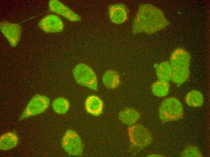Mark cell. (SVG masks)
Here are the masks:
<instances>
[{"instance_id": "5bb4252c", "label": "cell", "mask_w": 210, "mask_h": 157, "mask_svg": "<svg viewBox=\"0 0 210 157\" xmlns=\"http://www.w3.org/2000/svg\"><path fill=\"white\" fill-rule=\"evenodd\" d=\"M18 143V138L14 132H9L2 135L0 137V149L7 151L15 147Z\"/></svg>"}, {"instance_id": "9c48e42d", "label": "cell", "mask_w": 210, "mask_h": 157, "mask_svg": "<svg viewBox=\"0 0 210 157\" xmlns=\"http://www.w3.org/2000/svg\"><path fill=\"white\" fill-rule=\"evenodd\" d=\"M39 27L47 33H56L62 31L64 25L62 20L58 16L49 14L42 19L38 23Z\"/></svg>"}, {"instance_id": "30bf717a", "label": "cell", "mask_w": 210, "mask_h": 157, "mask_svg": "<svg viewBox=\"0 0 210 157\" xmlns=\"http://www.w3.org/2000/svg\"><path fill=\"white\" fill-rule=\"evenodd\" d=\"M109 18L114 24H120L127 19L129 12L127 6L123 3L112 4L108 8Z\"/></svg>"}, {"instance_id": "7c38bea8", "label": "cell", "mask_w": 210, "mask_h": 157, "mask_svg": "<svg viewBox=\"0 0 210 157\" xmlns=\"http://www.w3.org/2000/svg\"><path fill=\"white\" fill-rule=\"evenodd\" d=\"M85 107L88 113L93 116H98L102 113L103 102L98 97L90 95L87 98L85 101Z\"/></svg>"}, {"instance_id": "52a82bcc", "label": "cell", "mask_w": 210, "mask_h": 157, "mask_svg": "<svg viewBox=\"0 0 210 157\" xmlns=\"http://www.w3.org/2000/svg\"><path fill=\"white\" fill-rule=\"evenodd\" d=\"M0 28L11 46L13 47L16 46L21 38L22 32L21 25L18 24L4 21L0 23Z\"/></svg>"}, {"instance_id": "8992f818", "label": "cell", "mask_w": 210, "mask_h": 157, "mask_svg": "<svg viewBox=\"0 0 210 157\" xmlns=\"http://www.w3.org/2000/svg\"><path fill=\"white\" fill-rule=\"evenodd\" d=\"M61 145L63 149L69 155L79 156L83 153V146L78 134L74 130H67L62 136Z\"/></svg>"}, {"instance_id": "ba28073f", "label": "cell", "mask_w": 210, "mask_h": 157, "mask_svg": "<svg viewBox=\"0 0 210 157\" xmlns=\"http://www.w3.org/2000/svg\"><path fill=\"white\" fill-rule=\"evenodd\" d=\"M191 56L184 49L178 47L172 52L169 62L173 69L189 68Z\"/></svg>"}, {"instance_id": "6da1fadb", "label": "cell", "mask_w": 210, "mask_h": 157, "mask_svg": "<svg viewBox=\"0 0 210 157\" xmlns=\"http://www.w3.org/2000/svg\"><path fill=\"white\" fill-rule=\"evenodd\" d=\"M169 24L162 10L151 4H143L139 6L133 20L132 33L152 34L164 29Z\"/></svg>"}, {"instance_id": "4fadbf2b", "label": "cell", "mask_w": 210, "mask_h": 157, "mask_svg": "<svg viewBox=\"0 0 210 157\" xmlns=\"http://www.w3.org/2000/svg\"><path fill=\"white\" fill-rule=\"evenodd\" d=\"M118 116L121 122L129 126L135 124L141 118L140 113L130 107L124 108L119 112Z\"/></svg>"}, {"instance_id": "2e32d148", "label": "cell", "mask_w": 210, "mask_h": 157, "mask_svg": "<svg viewBox=\"0 0 210 157\" xmlns=\"http://www.w3.org/2000/svg\"><path fill=\"white\" fill-rule=\"evenodd\" d=\"M184 101L188 106L198 107L203 105L204 98L202 93L200 91L193 90L187 93L185 97Z\"/></svg>"}, {"instance_id": "7402d4cb", "label": "cell", "mask_w": 210, "mask_h": 157, "mask_svg": "<svg viewBox=\"0 0 210 157\" xmlns=\"http://www.w3.org/2000/svg\"><path fill=\"white\" fill-rule=\"evenodd\" d=\"M148 157H165V156L162 154L157 153H152L147 156Z\"/></svg>"}, {"instance_id": "5b68a950", "label": "cell", "mask_w": 210, "mask_h": 157, "mask_svg": "<svg viewBox=\"0 0 210 157\" xmlns=\"http://www.w3.org/2000/svg\"><path fill=\"white\" fill-rule=\"evenodd\" d=\"M50 103L49 99L46 96L40 94L35 95L28 102L19 120H21L44 113L48 108Z\"/></svg>"}, {"instance_id": "3957f363", "label": "cell", "mask_w": 210, "mask_h": 157, "mask_svg": "<svg viewBox=\"0 0 210 157\" xmlns=\"http://www.w3.org/2000/svg\"><path fill=\"white\" fill-rule=\"evenodd\" d=\"M128 133L129 140V150L141 149L150 145L153 141L151 131L142 124L129 126Z\"/></svg>"}, {"instance_id": "44dd1931", "label": "cell", "mask_w": 210, "mask_h": 157, "mask_svg": "<svg viewBox=\"0 0 210 157\" xmlns=\"http://www.w3.org/2000/svg\"><path fill=\"white\" fill-rule=\"evenodd\" d=\"M182 157H202L203 156L199 149L192 145L186 146L180 154Z\"/></svg>"}, {"instance_id": "ac0fdd59", "label": "cell", "mask_w": 210, "mask_h": 157, "mask_svg": "<svg viewBox=\"0 0 210 157\" xmlns=\"http://www.w3.org/2000/svg\"><path fill=\"white\" fill-rule=\"evenodd\" d=\"M151 89L155 96L158 97H164L169 93L170 84L168 82L158 79L152 84Z\"/></svg>"}, {"instance_id": "9a60e30c", "label": "cell", "mask_w": 210, "mask_h": 157, "mask_svg": "<svg viewBox=\"0 0 210 157\" xmlns=\"http://www.w3.org/2000/svg\"><path fill=\"white\" fill-rule=\"evenodd\" d=\"M102 80L106 88L110 89H115L120 84V75L116 71L112 69L108 70L103 74Z\"/></svg>"}, {"instance_id": "277c9868", "label": "cell", "mask_w": 210, "mask_h": 157, "mask_svg": "<svg viewBox=\"0 0 210 157\" xmlns=\"http://www.w3.org/2000/svg\"><path fill=\"white\" fill-rule=\"evenodd\" d=\"M74 78L79 84L94 91L97 90L96 75L93 69L84 63L77 65L72 71Z\"/></svg>"}, {"instance_id": "ffe728a7", "label": "cell", "mask_w": 210, "mask_h": 157, "mask_svg": "<svg viewBox=\"0 0 210 157\" xmlns=\"http://www.w3.org/2000/svg\"><path fill=\"white\" fill-rule=\"evenodd\" d=\"M70 103L66 98L59 97L55 99L52 104V108L55 112L60 114H65L68 110Z\"/></svg>"}, {"instance_id": "7a4b0ae2", "label": "cell", "mask_w": 210, "mask_h": 157, "mask_svg": "<svg viewBox=\"0 0 210 157\" xmlns=\"http://www.w3.org/2000/svg\"><path fill=\"white\" fill-rule=\"evenodd\" d=\"M158 115L162 123L178 121L184 117L183 107L177 98L168 97L164 99L161 103L158 109Z\"/></svg>"}, {"instance_id": "e0dca14e", "label": "cell", "mask_w": 210, "mask_h": 157, "mask_svg": "<svg viewBox=\"0 0 210 157\" xmlns=\"http://www.w3.org/2000/svg\"><path fill=\"white\" fill-rule=\"evenodd\" d=\"M155 72L158 80L169 82L171 81L172 68L169 61H163L157 65Z\"/></svg>"}, {"instance_id": "d6986e66", "label": "cell", "mask_w": 210, "mask_h": 157, "mask_svg": "<svg viewBox=\"0 0 210 157\" xmlns=\"http://www.w3.org/2000/svg\"><path fill=\"white\" fill-rule=\"evenodd\" d=\"M189 75V68L173 69L171 81L177 84L181 85L188 80Z\"/></svg>"}, {"instance_id": "8fae6325", "label": "cell", "mask_w": 210, "mask_h": 157, "mask_svg": "<svg viewBox=\"0 0 210 157\" xmlns=\"http://www.w3.org/2000/svg\"><path fill=\"white\" fill-rule=\"evenodd\" d=\"M49 6L51 11L58 14L71 21L77 22L81 20L78 15L58 0H50Z\"/></svg>"}]
</instances>
